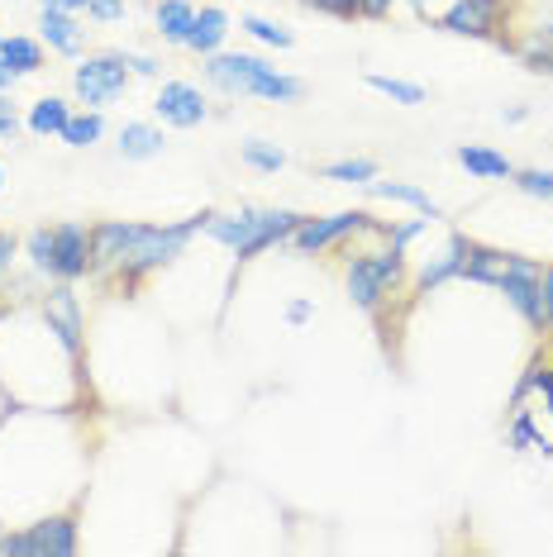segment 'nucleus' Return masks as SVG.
Wrapping results in <instances>:
<instances>
[{
	"instance_id": "f257e3e1",
	"label": "nucleus",
	"mask_w": 553,
	"mask_h": 557,
	"mask_svg": "<svg viewBox=\"0 0 553 557\" xmlns=\"http://www.w3.org/2000/svg\"><path fill=\"white\" fill-rule=\"evenodd\" d=\"M300 214L296 210H234V214H206V234L216 238V244L234 248L238 262H254L258 252H268L276 244H286V238L296 234Z\"/></svg>"
},
{
	"instance_id": "f03ea898",
	"label": "nucleus",
	"mask_w": 553,
	"mask_h": 557,
	"mask_svg": "<svg viewBox=\"0 0 553 557\" xmlns=\"http://www.w3.org/2000/svg\"><path fill=\"white\" fill-rule=\"evenodd\" d=\"M206 82L220 86L224 96H258V100H276V106L306 96V86L296 77H282V72L268 67V62L254 58V53H210Z\"/></svg>"
},
{
	"instance_id": "7ed1b4c3",
	"label": "nucleus",
	"mask_w": 553,
	"mask_h": 557,
	"mask_svg": "<svg viewBox=\"0 0 553 557\" xmlns=\"http://www.w3.org/2000/svg\"><path fill=\"white\" fill-rule=\"evenodd\" d=\"M196 230H206V214H192V220H177V224H138L134 248L124 252V262L115 268L120 286L134 290L148 272H158V268H168V262H177L182 252H186V244H192Z\"/></svg>"
},
{
	"instance_id": "20e7f679",
	"label": "nucleus",
	"mask_w": 553,
	"mask_h": 557,
	"mask_svg": "<svg viewBox=\"0 0 553 557\" xmlns=\"http://www.w3.org/2000/svg\"><path fill=\"white\" fill-rule=\"evenodd\" d=\"M410 282V262H406V248H382V252H358L348 258L344 268V286H348V300L358 310H382L392 296H401Z\"/></svg>"
},
{
	"instance_id": "39448f33",
	"label": "nucleus",
	"mask_w": 553,
	"mask_h": 557,
	"mask_svg": "<svg viewBox=\"0 0 553 557\" xmlns=\"http://www.w3.org/2000/svg\"><path fill=\"white\" fill-rule=\"evenodd\" d=\"M72 91H77L82 106H110L130 91V62L124 53H96V58H82L77 72H72Z\"/></svg>"
},
{
	"instance_id": "423d86ee",
	"label": "nucleus",
	"mask_w": 553,
	"mask_h": 557,
	"mask_svg": "<svg viewBox=\"0 0 553 557\" xmlns=\"http://www.w3.org/2000/svg\"><path fill=\"white\" fill-rule=\"evenodd\" d=\"M0 553H34V557H72L77 553V519L72 515H48L29 529L0 534Z\"/></svg>"
},
{
	"instance_id": "0eeeda50",
	"label": "nucleus",
	"mask_w": 553,
	"mask_h": 557,
	"mask_svg": "<svg viewBox=\"0 0 553 557\" xmlns=\"http://www.w3.org/2000/svg\"><path fill=\"white\" fill-rule=\"evenodd\" d=\"M539 262H530V258H515V252H506V268H501V282H496V290L506 296V306L520 314L530 329H549L544 324V296H539Z\"/></svg>"
},
{
	"instance_id": "6e6552de",
	"label": "nucleus",
	"mask_w": 553,
	"mask_h": 557,
	"mask_svg": "<svg viewBox=\"0 0 553 557\" xmlns=\"http://www.w3.org/2000/svg\"><path fill=\"white\" fill-rule=\"evenodd\" d=\"M377 230V220L368 210H339V214H324V220H306L300 214V224H296V234L286 238L296 252H324V248H334V244H344L348 234H372Z\"/></svg>"
},
{
	"instance_id": "1a4fd4ad",
	"label": "nucleus",
	"mask_w": 553,
	"mask_h": 557,
	"mask_svg": "<svg viewBox=\"0 0 553 557\" xmlns=\"http://www.w3.org/2000/svg\"><path fill=\"white\" fill-rule=\"evenodd\" d=\"M91 272V230L77 220L53 224V276L58 282H82Z\"/></svg>"
},
{
	"instance_id": "9d476101",
	"label": "nucleus",
	"mask_w": 553,
	"mask_h": 557,
	"mask_svg": "<svg viewBox=\"0 0 553 557\" xmlns=\"http://www.w3.org/2000/svg\"><path fill=\"white\" fill-rule=\"evenodd\" d=\"M153 110H158L162 124H172V129H196V124L210 115L206 96H200V86H192V82H162Z\"/></svg>"
},
{
	"instance_id": "9b49d317",
	"label": "nucleus",
	"mask_w": 553,
	"mask_h": 557,
	"mask_svg": "<svg viewBox=\"0 0 553 557\" xmlns=\"http://www.w3.org/2000/svg\"><path fill=\"white\" fill-rule=\"evenodd\" d=\"M44 324H48V334H58L62 348L77 358V352H82V306H77V290H72V282H58L53 290H48Z\"/></svg>"
},
{
	"instance_id": "f8f14e48",
	"label": "nucleus",
	"mask_w": 553,
	"mask_h": 557,
	"mask_svg": "<svg viewBox=\"0 0 553 557\" xmlns=\"http://www.w3.org/2000/svg\"><path fill=\"white\" fill-rule=\"evenodd\" d=\"M138 238V224L130 220H106L91 230V272H115L124 262V252L134 248Z\"/></svg>"
},
{
	"instance_id": "ddd939ff",
	"label": "nucleus",
	"mask_w": 553,
	"mask_h": 557,
	"mask_svg": "<svg viewBox=\"0 0 553 557\" xmlns=\"http://www.w3.org/2000/svg\"><path fill=\"white\" fill-rule=\"evenodd\" d=\"M496 10L501 0H458V5L444 10V29L448 34H468V39H492L496 34Z\"/></svg>"
},
{
	"instance_id": "4468645a",
	"label": "nucleus",
	"mask_w": 553,
	"mask_h": 557,
	"mask_svg": "<svg viewBox=\"0 0 553 557\" xmlns=\"http://www.w3.org/2000/svg\"><path fill=\"white\" fill-rule=\"evenodd\" d=\"M39 34H44V44H48V48H58V53H67V58H82V48H86L82 20H77V15H67V10H53V5H44Z\"/></svg>"
},
{
	"instance_id": "2eb2a0df",
	"label": "nucleus",
	"mask_w": 553,
	"mask_h": 557,
	"mask_svg": "<svg viewBox=\"0 0 553 557\" xmlns=\"http://www.w3.org/2000/svg\"><path fill=\"white\" fill-rule=\"evenodd\" d=\"M224 34H230V15H224L220 5H206V10H196V20H192V29H186L182 48H192V53L210 58V53H220Z\"/></svg>"
},
{
	"instance_id": "dca6fc26",
	"label": "nucleus",
	"mask_w": 553,
	"mask_h": 557,
	"mask_svg": "<svg viewBox=\"0 0 553 557\" xmlns=\"http://www.w3.org/2000/svg\"><path fill=\"white\" fill-rule=\"evenodd\" d=\"M468 248H472V238H468V234H454V238L444 244V252H439L430 268L415 276V286H420V290H434V286H444L448 276H458L463 262H468Z\"/></svg>"
},
{
	"instance_id": "f3484780",
	"label": "nucleus",
	"mask_w": 553,
	"mask_h": 557,
	"mask_svg": "<svg viewBox=\"0 0 553 557\" xmlns=\"http://www.w3.org/2000/svg\"><path fill=\"white\" fill-rule=\"evenodd\" d=\"M458 168L472 172L477 182H511V176H515L511 158L492 153V148H477V144H463V148H458Z\"/></svg>"
},
{
	"instance_id": "a211bd4d",
	"label": "nucleus",
	"mask_w": 553,
	"mask_h": 557,
	"mask_svg": "<svg viewBox=\"0 0 553 557\" xmlns=\"http://www.w3.org/2000/svg\"><path fill=\"white\" fill-rule=\"evenodd\" d=\"M501 268H506V252L472 244V248H468V262H463L458 276H463V282H472V286H496V282H501Z\"/></svg>"
},
{
	"instance_id": "6ab92c4d",
	"label": "nucleus",
	"mask_w": 553,
	"mask_h": 557,
	"mask_svg": "<svg viewBox=\"0 0 553 557\" xmlns=\"http://www.w3.org/2000/svg\"><path fill=\"white\" fill-rule=\"evenodd\" d=\"M162 153V129H153V124L134 120L120 129V158L130 162H144V158H158Z\"/></svg>"
},
{
	"instance_id": "aec40b11",
	"label": "nucleus",
	"mask_w": 553,
	"mask_h": 557,
	"mask_svg": "<svg viewBox=\"0 0 553 557\" xmlns=\"http://www.w3.org/2000/svg\"><path fill=\"white\" fill-rule=\"evenodd\" d=\"M67 120H72V106H67V100L44 96L39 106L29 110V134H34V138H62V129H67Z\"/></svg>"
},
{
	"instance_id": "412c9836",
	"label": "nucleus",
	"mask_w": 553,
	"mask_h": 557,
	"mask_svg": "<svg viewBox=\"0 0 553 557\" xmlns=\"http://www.w3.org/2000/svg\"><path fill=\"white\" fill-rule=\"evenodd\" d=\"M153 20H158V34H162V39L182 48L186 29H192V20H196V5H192V0H158Z\"/></svg>"
},
{
	"instance_id": "4be33fe9",
	"label": "nucleus",
	"mask_w": 553,
	"mask_h": 557,
	"mask_svg": "<svg viewBox=\"0 0 553 557\" xmlns=\"http://www.w3.org/2000/svg\"><path fill=\"white\" fill-rule=\"evenodd\" d=\"M368 191L382 196V200H396V206H410L415 214H425V220H439V206L410 182H368Z\"/></svg>"
},
{
	"instance_id": "5701e85b",
	"label": "nucleus",
	"mask_w": 553,
	"mask_h": 557,
	"mask_svg": "<svg viewBox=\"0 0 553 557\" xmlns=\"http://www.w3.org/2000/svg\"><path fill=\"white\" fill-rule=\"evenodd\" d=\"M0 58H5V67L15 72V77H34V72L44 67V48L34 39H0Z\"/></svg>"
},
{
	"instance_id": "b1692460",
	"label": "nucleus",
	"mask_w": 553,
	"mask_h": 557,
	"mask_svg": "<svg viewBox=\"0 0 553 557\" xmlns=\"http://www.w3.org/2000/svg\"><path fill=\"white\" fill-rule=\"evenodd\" d=\"M100 134H106V120H100V110H82V115L67 120V129H62V144H67V148H91Z\"/></svg>"
},
{
	"instance_id": "393cba45",
	"label": "nucleus",
	"mask_w": 553,
	"mask_h": 557,
	"mask_svg": "<svg viewBox=\"0 0 553 557\" xmlns=\"http://www.w3.org/2000/svg\"><path fill=\"white\" fill-rule=\"evenodd\" d=\"M368 86H372V91H382V96H392L396 106H425V86H415V82H396V77H382V72H372Z\"/></svg>"
},
{
	"instance_id": "a878e982",
	"label": "nucleus",
	"mask_w": 553,
	"mask_h": 557,
	"mask_svg": "<svg viewBox=\"0 0 553 557\" xmlns=\"http://www.w3.org/2000/svg\"><path fill=\"white\" fill-rule=\"evenodd\" d=\"M244 162H248V168H254V172H282L286 168V153H282V148H276V144H262V138H248V144H244Z\"/></svg>"
},
{
	"instance_id": "bb28decb",
	"label": "nucleus",
	"mask_w": 553,
	"mask_h": 557,
	"mask_svg": "<svg viewBox=\"0 0 553 557\" xmlns=\"http://www.w3.org/2000/svg\"><path fill=\"white\" fill-rule=\"evenodd\" d=\"M511 448L515 453H525V448H539V453H544V458H553V443L544 438V434H539V429H534V420H530V414H515V424H511Z\"/></svg>"
},
{
	"instance_id": "cd10ccee",
	"label": "nucleus",
	"mask_w": 553,
	"mask_h": 557,
	"mask_svg": "<svg viewBox=\"0 0 553 557\" xmlns=\"http://www.w3.org/2000/svg\"><path fill=\"white\" fill-rule=\"evenodd\" d=\"M324 176H330V182H348V186H368V182H377V162H368V158L330 162V168H324Z\"/></svg>"
},
{
	"instance_id": "c85d7f7f",
	"label": "nucleus",
	"mask_w": 553,
	"mask_h": 557,
	"mask_svg": "<svg viewBox=\"0 0 553 557\" xmlns=\"http://www.w3.org/2000/svg\"><path fill=\"white\" fill-rule=\"evenodd\" d=\"M244 29L254 34L258 44H268V48H292V29L286 24H276V20H262V15H244Z\"/></svg>"
},
{
	"instance_id": "c756f323",
	"label": "nucleus",
	"mask_w": 553,
	"mask_h": 557,
	"mask_svg": "<svg viewBox=\"0 0 553 557\" xmlns=\"http://www.w3.org/2000/svg\"><path fill=\"white\" fill-rule=\"evenodd\" d=\"M24 252H29L34 272L39 276H53V230H34L24 238Z\"/></svg>"
},
{
	"instance_id": "7c9ffc66",
	"label": "nucleus",
	"mask_w": 553,
	"mask_h": 557,
	"mask_svg": "<svg viewBox=\"0 0 553 557\" xmlns=\"http://www.w3.org/2000/svg\"><path fill=\"white\" fill-rule=\"evenodd\" d=\"M511 182L520 186L525 196H544V200H553V172H539V168H530V172H515Z\"/></svg>"
},
{
	"instance_id": "2f4dec72",
	"label": "nucleus",
	"mask_w": 553,
	"mask_h": 557,
	"mask_svg": "<svg viewBox=\"0 0 553 557\" xmlns=\"http://www.w3.org/2000/svg\"><path fill=\"white\" fill-rule=\"evenodd\" d=\"M310 10H324V15H339V20H354L362 15V0H306Z\"/></svg>"
},
{
	"instance_id": "473e14b6",
	"label": "nucleus",
	"mask_w": 553,
	"mask_h": 557,
	"mask_svg": "<svg viewBox=\"0 0 553 557\" xmlns=\"http://www.w3.org/2000/svg\"><path fill=\"white\" fill-rule=\"evenodd\" d=\"M86 20H96V24L124 20V0H86Z\"/></svg>"
},
{
	"instance_id": "72a5a7b5",
	"label": "nucleus",
	"mask_w": 553,
	"mask_h": 557,
	"mask_svg": "<svg viewBox=\"0 0 553 557\" xmlns=\"http://www.w3.org/2000/svg\"><path fill=\"white\" fill-rule=\"evenodd\" d=\"M15 252H20V238L10 230H0V282H5V272L15 268Z\"/></svg>"
},
{
	"instance_id": "f704fd0d",
	"label": "nucleus",
	"mask_w": 553,
	"mask_h": 557,
	"mask_svg": "<svg viewBox=\"0 0 553 557\" xmlns=\"http://www.w3.org/2000/svg\"><path fill=\"white\" fill-rule=\"evenodd\" d=\"M539 296H544V324L553 329V268L539 272Z\"/></svg>"
},
{
	"instance_id": "c9c22d12",
	"label": "nucleus",
	"mask_w": 553,
	"mask_h": 557,
	"mask_svg": "<svg viewBox=\"0 0 553 557\" xmlns=\"http://www.w3.org/2000/svg\"><path fill=\"white\" fill-rule=\"evenodd\" d=\"M124 62H130V72H138V77H153L158 62L153 58H138V53H124Z\"/></svg>"
},
{
	"instance_id": "e433bc0d",
	"label": "nucleus",
	"mask_w": 553,
	"mask_h": 557,
	"mask_svg": "<svg viewBox=\"0 0 553 557\" xmlns=\"http://www.w3.org/2000/svg\"><path fill=\"white\" fill-rule=\"evenodd\" d=\"M310 310H316L310 300H292V306H286V324H306V320H310Z\"/></svg>"
},
{
	"instance_id": "4c0bfd02",
	"label": "nucleus",
	"mask_w": 553,
	"mask_h": 557,
	"mask_svg": "<svg viewBox=\"0 0 553 557\" xmlns=\"http://www.w3.org/2000/svg\"><path fill=\"white\" fill-rule=\"evenodd\" d=\"M20 134V120H15V110H0V138H15Z\"/></svg>"
},
{
	"instance_id": "58836bf2",
	"label": "nucleus",
	"mask_w": 553,
	"mask_h": 557,
	"mask_svg": "<svg viewBox=\"0 0 553 557\" xmlns=\"http://www.w3.org/2000/svg\"><path fill=\"white\" fill-rule=\"evenodd\" d=\"M386 10H392V0H362V15L368 20H382Z\"/></svg>"
},
{
	"instance_id": "ea45409f",
	"label": "nucleus",
	"mask_w": 553,
	"mask_h": 557,
	"mask_svg": "<svg viewBox=\"0 0 553 557\" xmlns=\"http://www.w3.org/2000/svg\"><path fill=\"white\" fill-rule=\"evenodd\" d=\"M10 86H15V72H10L5 58H0V91H10Z\"/></svg>"
},
{
	"instance_id": "a19ab883",
	"label": "nucleus",
	"mask_w": 553,
	"mask_h": 557,
	"mask_svg": "<svg viewBox=\"0 0 553 557\" xmlns=\"http://www.w3.org/2000/svg\"><path fill=\"white\" fill-rule=\"evenodd\" d=\"M544 400H549V414H553V391H549V396H544Z\"/></svg>"
},
{
	"instance_id": "79ce46f5",
	"label": "nucleus",
	"mask_w": 553,
	"mask_h": 557,
	"mask_svg": "<svg viewBox=\"0 0 553 557\" xmlns=\"http://www.w3.org/2000/svg\"><path fill=\"white\" fill-rule=\"evenodd\" d=\"M0 186H5V168H0Z\"/></svg>"
},
{
	"instance_id": "37998d69",
	"label": "nucleus",
	"mask_w": 553,
	"mask_h": 557,
	"mask_svg": "<svg viewBox=\"0 0 553 557\" xmlns=\"http://www.w3.org/2000/svg\"><path fill=\"white\" fill-rule=\"evenodd\" d=\"M0 39H5V34H0Z\"/></svg>"
},
{
	"instance_id": "c03bdc74",
	"label": "nucleus",
	"mask_w": 553,
	"mask_h": 557,
	"mask_svg": "<svg viewBox=\"0 0 553 557\" xmlns=\"http://www.w3.org/2000/svg\"><path fill=\"white\" fill-rule=\"evenodd\" d=\"M549 367H553V362H549Z\"/></svg>"
}]
</instances>
